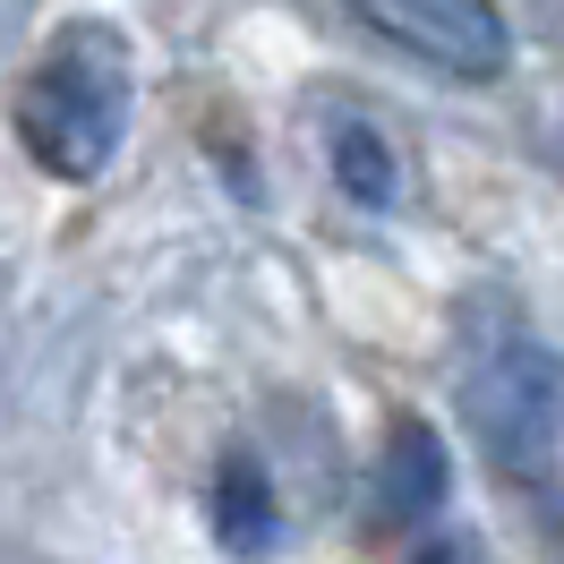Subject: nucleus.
<instances>
[{"mask_svg":"<svg viewBox=\"0 0 564 564\" xmlns=\"http://www.w3.org/2000/svg\"><path fill=\"white\" fill-rule=\"evenodd\" d=\"M454 488V462H445V436L427 420H402L386 436V470H377V513L386 522H427Z\"/></svg>","mask_w":564,"mask_h":564,"instance_id":"nucleus-4","label":"nucleus"},{"mask_svg":"<svg viewBox=\"0 0 564 564\" xmlns=\"http://www.w3.org/2000/svg\"><path fill=\"white\" fill-rule=\"evenodd\" d=\"M214 539H223L240 564L274 556L282 513H274V479H265V462H257V454H223V462H214Z\"/></svg>","mask_w":564,"mask_h":564,"instance_id":"nucleus-5","label":"nucleus"},{"mask_svg":"<svg viewBox=\"0 0 564 564\" xmlns=\"http://www.w3.org/2000/svg\"><path fill=\"white\" fill-rule=\"evenodd\" d=\"M359 26L462 86H488L513 61V26L496 0H359Z\"/></svg>","mask_w":564,"mask_h":564,"instance_id":"nucleus-3","label":"nucleus"},{"mask_svg":"<svg viewBox=\"0 0 564 564\" xmlns=\"http://www.w3.org/2000/svg\"><path fill=\"white\" fill-rule=\"evenodd\" d=\"M462 420L496 470H513V479L547 470L564 454V351L522 343V334L479 351L462 377Z\"/></svg>","mask_w":564,"mask_h":564,"instance_id":"nucleus-2","label":"nucleus"},{"mask_svg":"<svg viewBox=\"0 0 564 564\" xmlns=\"http://www.w3.org/2000/svg\"><path fill=\"white\" fill-rule=\"evenodd\" d=\"M420 564H462V547H427V556Z\"/></svg>","mask_w":564,"mask_h":564,"instance_id":"nucleus-7","label":"nucleus"},{"mask_svg":"<svg viewBox=\"0 0 564 564\" xmlns=\"http://www.w3.org/2000/svg\"><path fill=\"white\" fill-rule=\"evenodd\" d=\"M129 95H138L129 43L111 26H61L35 77L18 86V145L52 180H104L129 129Z\"/></svg>","mask_w":564,"mask_h":564,"instance_id":"nucleus-1","label":"nucleus"},{"mask_svg":"<svg viewBox=\"0 0 564 564\" xmlns=\"http://www.w3.org/2000/svg\"><path fill=\"white\" fill-rule=\"evenodd\" d=\"M325 154H334V180H343V197H359V206H393V197H402V163H393V145L377 138L368 120H334Z\"/></svg>","mask_w":564,"mask_h":564,"instance_id":"nucleus-6","label":"nucleus"}]
</instances>
